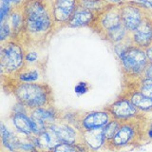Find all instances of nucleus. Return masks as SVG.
Segmentation results:
<instances>
[{"label": "nucleus", "instance_id": "nucleus-18", "mask_svg": "<svg viewBox=\"0 0 152 152\" xmlns=\"http://www.w3.org/2000/svg\"><path fill=\"white\" fill-rule=\"evenodd\" d=\"M95 17H96V14L94 12L77 5L73 15L71 16L66 28H89Z\"/></svg>", "mask_w": 152, "mask_h": 152}, {"label": "nucleus", "instance_id": "nucleus-11", "mask_svg": "<svg viewBox=\"0 0 152 152\" xmlns=\"http://www.w3.org/2000/svg\"><path fill=\"white\" fill-rule=\"evenodd\" d=\"M132 44L146 50L152 46V11L148 10L145 19L134 31L130 32Z\"/></svg>", "mask_w": 152, "mask_h": 152}, {"label": "nucleus", "instance_id": "nucleus-25", "mask_svg": "<svg viewBox=\"0 0 152 152\" xmlns=\"http://www.w3.org/2000/svg\"><path fill=\"white\" fill-rule=\"evenodd\" d=\"M121 124H122L121 121L116 120V119H112L107 125H106L103 127V131H104V137H106V139H107V142L111 140L112 138L116 135V133L118 132L119 128L121 126Z\"/></svg>", "mask_w": 152, "mask_h": 152}, {"label": "nucleus", "instance_id": "nucleus-22", "mask_svg": "<svg viewBox=\"0 0 152 152\" xmlns=\"http://www.w3.org/2000/svg\"><path fill=\"white\" fill-rule=\"evenodd\" d=\"M77 5L94 12L96 15L108 6H110V4L107 3L106 0H77Z\"/></svg>", "mask_w": 152, "mask_h": 152}, {"label": "nucleus", "instance_id": "nucleus-8", "mask_svg": "<svg viewBox=\"0 0 152 152\" xmlns=\"http://www.w3.org/2000/svg\"><path fill=\"white\" fill-rule=\"evenodd\" d=\"M148 10L134 1L121 4L120 13L122 24L129 32L134 31L145 19Z\"/></svg>", "mask_w": 152, "mask_h": 152}, {"label": "nucleus", "instance_id": "nucleus-1", "mask_svg": "<svg viewBox=\"0 0 152 152\" xmlns=\"http://www.w3.org/2000/svg\"><path fill=\"white\" fill-rule=\"evenodd\" d=\"M25 25L18 42L26 48H39L54 34L51 0H24Z\"/></svg>", "mask_w": 152, "mask_h": 152}, {"label": "nucleus", "instance_id": "nucleus-16", "mask_svg": "<svg viewBox=\"0 0 152 152\" xmlns=\"http://www.w3.org/2000/svg\"><path fill=\"white\" fill-rule=\"evenodd\" d=\"M123 94L129 98L133 104L139 109L142 113L152 112V99L145 96L139 90L134 88H124Z\"/></svg>", "mask_w": 152, "mask_h": 152}, {"label": "nucleus", "instance_id": "nucleus-12", "mask_svg": "<svg viewBox=\"0 0 152 152\" xmlns=\"http://www.w3.org/2000/svg\"><path fill=\"white\" fill-rule=\"evenodd\" d=\"M48 128L55 133L61 142L74 145L77 144V142H84L82 138V133L77 128L61 120L51 124V125L48 126Z\"/></svg>", "mask_w": 152, "mask_h": 152}, {"label": "nucleus", "instance_id": "nucleus-27", "mask_svg": "<svg viewBox=\"0 0 152 152\" xmlns=\"http://www.w3.org/2000/svg\"><path fill=\"white\" fill-rule=\"evenodd\" d=\"M25 61L27 65H34L40 63L39 62V53H38V48H26Z\"/></svg>", "mask_w": 152, "mask_h": 152}, {"label": "nucleus", "instance_id": "nucleus-36", "mask_svg": "<svg viewBox=\"0 0 152 152\" xmlns=\"http://www.w3.org/2000/svg\"><path fill=\"white\" fill-rule=\"evenodd\" d=\"M9 3H11L12 6H17V5H20L21 3L24 2V0H5Z\"/></svg>", "mask_w": 152, "mask_h": 152}, {"label": "nucleus", "instance_id": "nucleus-32", "mask_svg": "<svg viewBox=\"0 0 152 152\" xmlns=\"http://www.w3.org/2000/svg\"><path fill=\"white\" fill-rule=\"evenodd\" d=\"M132 1L140 4L142 6H144L145 8L149 9L152 11V0H132Z\"/></svg>", "mask_w": 152, "mask_h": 152}, {"label": "nucleus", "instance_id": "nucleus-37", "mask_svg": "<svg viewBox=\"0 0 152 152\" xmlns=\"http://www.w3.org/2000/svg\"><path fill=\"white\" fill-rule=\"evenodd\" d=\"M39 152H52L51 150H40Z\"/></svg>", "mask_w": 152, "mask_h": 152}, {"label": "nucleus", "instance_id": "nucleus-17", "mask_svg": "<svg viewBox=\"0 0 152 152\" xmlns=\"http://www.w3.org/2000/svg\"><path fill=\"white\" fill-rule=\"evenodd\" d=\"M7 21L10 27L12 28V39L17 41L18 38L21 36L24 31V25H25V17H24V11L22 3L17 6H14L12 11L8 17Z\"/></svg>", "mask_w": 152, "mask_h": 152}, {"label": "nucleus", "instance_id": "nucleus-28", "mask_svg": "<svg viewBox=\"0 0 152 152\" xmlns=\"http://www.w3.org/2000/svg\"><path fill=\"white\" fill-rule=\"evenodd\" d=\"M12 28L10 27L8 21L0 22V41L1 43L12 39Z\"/></svg>", "mask_w": 152, "mask_h": 152}, {"label": "nucleus", "instance_id": "nucleus-29", "mask_svg": "<svg viewBox=\"0 0 152 152\" xmlns=\"http://www.w3.org/2000/svg\"><path fill=\"white\" fill-rule=\"evenodd\" d=\"M14 6L5 0H0V22L6 21Z\"/></svg>", "mask_w": 152, "mask_h": 152}, {"label": "nucleus", "instance_id": "nucleus-9", "mask_svg": "<svg viewBox=\"0 0 152 152\" xmlns=\"http://www.w3.org/2000/svg\"><path fill=\"white\" fill-rule=\"evenodd\" d=\"M77 7V0H51L55 32L66 28Z\"/></svg>", "mask_w": 152, "mask_h": 152}, {"label": "nucleus", "instance_id": "nucleus-34", "mask_svg": "<svg viewBox=\"0 0 152 152\" xmlns=\"http://www.w3.org/2000/svg\"><path fill=\"white\" fill-rule=\"evenodd\" d=\"M106 1L110 5H121L125 2L132 1V0H106Z\"/></svg>", "mask_w": 152, "mask_h": 152}, {"label": "nucleus", "instance_id": "nucleus-38", "mask_svg": "<svg viewBox=\"0 0 152 152\" xmlns=\"http://www.w3.org/2000/svg\"><path fill=\"white\" fill-rule=\"evenodd\" d=\"M89 152H96V151H89Z\"/></svg>", "mask_w": 152, "mask_h": 152}, {"label": "nucleus", "instance_id": "nucleus-35", "mask_svg": "<svg viewBox=\"0 0 152 152\" xmlns=\"http://www.w3.org/2000/svg\"><path fill=\"white\" fill-rule=\"evenodd\" d=\"M145 52H146V55H147V58H148L149 63H152V46L147 48L145 50Z\"/></svg>", "mask_w": 152, "mask_h": 152}, {"label": "nucleus", "instance_id": "nucleus-19", "mask_svg": "<svg viewBox=\"0 0 152 152\" xmlns=\"http://www.w3.org/2000/svg\"><path fill=\"white\" fill-rule=\"evenodd\" d=\"M82 138L86 145L91 151H98L103 147H104L107 139L104 137L103 128H97V129H91L83 131Z\"/></svg>", "mask_w": 152, "mask_h": 152}, {"label": "nucleus", "instance_id": "nucleus-31", "mask_svg": "<svg viewBox=\"0 0 152 152\" xmlns=\"http://www.w3.org/2000/svg\"><path fill=\"white\" fill-rule=\"evenodd\" d=\"M145 140L146 142L152 141V120L149 122L147 121L146 127H145Z\"/></svg>", "mask_w": 152, "mask_h": 152}, {"label": "nucleus", "instance_id": "nucleus-10", "mask_svg": "<svg viewBox=\"0 0 152 152\" xmlns=\"http://www.w3.org/2000/svg\"><path fill=\"white\" fill-rule=\"evenodd\" d=\"M112 116L107 110L80 111L79 116V131H87L97 128H103L112 120Z\"/></svg>", "mask_w": 152, "mask_h": 152}, {"label": "nucleus", "instance_id": "nucleus-20", "mask_svg": "<svg viewBox=\"0 0 152 152\" xmlns=\"http://www.w3.org/2000/svg\"><path fill=\"white\" fill-rule=\"evenodd\" d=\"M1 130V145L2 149L8 152H14L16 145L18 142L19 135L16 131H13L5 125L4 122H1L0 125Z\"/></svg>", "mask_w": 152, "mask_h": 152}, {"label": "nucleus", "instance_id": "nucleus-23", "mask_svg": "<svg viewBox=\"0 0 152 152\" xmlns=\"http://www.w3.org/2000/svg\"><path fill=\"white\" fill-rule=\"evenodd\" d=\"M51 151L52 152H89L91 150L88 148V146L84 142H81L74 145L61 142L60 145L54 147Z\"/></svg>", "mask_w": 152, "mask_h": 152}, {"label": "nucleus", "instance_id": "nucleus-26", "mask_svg": "<svg viewBox=\"0 0 152 152\" xmlns=\"http://www.w3.org/2000/svg\"><path fill=\"white\" fill-rule=\"evenodd\" d=\"M132 42H131V38L129 37L128 39L123 41L121 43H118L116 45H113V51L115 53L117 59H119L120 57H122L124 54L126 53V51L129 49V48L132 46Z\"/></svg>", "mask_w": 152, "mask_h": 152}, {"label": "nucleus", "instance_id": "nucleus-3", "mask_svg": "<svg viewBox=\"0 0 152 152\" xmlns=\"http://www.w3.org/2000/svg\"><path fill=\"white\" fill-rule=\"evenodd\" d=\"M146 124L147 118L145 115L139 119L122 122L116 135L111 140L106 142L104 148L112 152H120L146 142Z\"/></svg>", "mask_w": 152, "mask_h": 152}, {"label": "nucleus", "instance_id": "nucleus-4", "mask_svg": "<svg viewBox=\"0 0 152 152\" xmlns=\"http://www.w3.org/2000/svg\"><path fill=\"white\" fill-rule=\"evenodd\" d=\"M118 61L123 74L124 86L141 80L149 64L145 50L134 45H132Z\"/></svg>", "mask_w": 152, "mask_h": 152}, {"label": "nucleus", "instance_id": "nucleus-33", "mask_svg": "<svg viewBox=\"0 0 152 152\" xmlns=\"http://www.w3.org/2000/svg\"><path fill=\"white\" fill-rule=\"evenodd\" d=\"M142 78H145V79H149L152 80V63H149L147 68L145 71V74H144V77Z\"/></svg>", "mask_w": 152, "mask_h": 152}, {"label": "nucleus", "instance_id": "nucleus-6", "mask_svg": "<svg viewBox=\"0 0 152 152\" xmlns=\"http://www.w3.org/2000/svg\"><path fill=\"white\" fill-rule=\"evenodd\" d=\"M104 108L110 113L113 119H116V120H119L121 122L129 121L133 120V119H139L145 115V113H142L133 104L129 98L123 93H121L120 96L117 97L115 101L107 104Z\"/></svg>", "mask_w": 152, "mask_h": 152}, {"label": "nucleus", "instance_id": "nucleus-30", "mask_svg": "<svg viewBox=\"0 0 152 152\" xmlns=\"http://www.w3.org/2000/svg\"><path fill=\"white\" fill-rule=\"evenodd\" d=\"M90 89V86L88 83L87 82H79L77 85L75 86L74 88V91L77 95H83V94H86L87 92H88V90Z\"/></svg>", "mask_w": 152, "mask_h": 152}, {"label": "nucleus", "instance_id": "nucleus-13", "mask_svg": "<svg viewBox=\"0 0 152 152\" xmlns=\"http://www.w3.org/2000/svg\"><path fill=\"white\" fill-rule=\"evenodd\" d=\"M30 116L37 124V126L45 131L50 125L60 120L61 113L59 109H57L54 106H51L31 109Z\"/></svg>", "mask_w": 152, "mask_h": 152}, {"label": "nucleus", "instance_id": "nucleus-15", "mask_svg": "<svg viewBox=\"0 0 152 152\" xmlns=\"http://www.w3.org/2000/svg\"><path fill=\"white\" fill-rule=\"evenodd\" d=\"M11 123L15 131L22 135H34V122L26 113H12L9 116Z\"/></svg>", "mask_w": 152, "mask_h": 152}, {"label": "nucleus", "instance_id": "nucleus-24", "mask_svg": "<svg viewBox=\"0 0 152 152\" xmlns=\"http://www.w3.org/2000/svg\"><path fill=\"white\" fill-rule=\"evenodd\" d=\"M127 87L134 88L139 90L140 92H142L144 95H145V96L152 99V80L142 78L136 83L124 86V88H127Z\"/></svg>", "mask_w": 152, "mask_h": 152}, {"label": "nucleus", "instance_id": "nucleus-14", "mask_svg": "<svg viewBox=\"0 0 152 152\" xmlns=\"http://www.w3.org/2000/svg\"><path fill=\"white\" fill-rule=\"evenodd\" d=\"M45 76V62L38 63L34 65H25L23 68L12 76L19 82L24 83H37V82H45L42 80Z\"/></svg>", "mask_w": 152, "mask_h": 152}, {"label": "nucleus", "instance_id": "nucleus-5", "mask_svg": "<svg viewBox=\"0 0 152 152\" xmlns=\"http://www.w3.org/2000/svg\"><path fill=\"white\" fill-rule=\"evenodd\" d=\"M26 47L15 40L1 43L0 46V68L1 76L12 77L26 65Z\"/></svg>", "mask_w": 152, "mask_h": 152}, {"label": "nucleus", "instance_id": "nucleus-7", "mask_svg": "<svg viewBox=\"0 0 152 152\" xmlns=\"http://www.w3.org/2000/svg\"><path fill=\"white\" fill-rule=\"evenodd\" d=\"M122 24L120 5H110L98 13L89 28L99 36Z\"/></svg>", "mask_w": 152, "mask_h": 152}, {"label": "nucleus", "instance_id": "nucleus-2", "mask_svg": "<svg viewBox=\"0 0 152 152\" xmlns=\"http://www.w3.org/2000/svg\"><path fill=\"white\" fill-rule=\"evenodd\" d=\"M2 88L11 94L28 109L54 106L53 91L50 86L46 82L24 83L11 78L1 76Z\"/></svg>", "mask_w": 152, "mask_h": 152}, {"label": "nucleus", "instance_id": "nucleus-21", "mask_svg": "<svg viewBox=\"0 0 152 152\" xmlns=\"http://www.w3.org/2000/svg\"><path fill=\"white\" fill-rule=\"evenodd\" d=\"M100 37L104 41H107V43H109L111 46H113L128 39L130 37V32L126 30V27L123 24H121V25H119L103 33Z\"/></svg>", "mask_w": 152, "mask_h": 152}]
</instances>
